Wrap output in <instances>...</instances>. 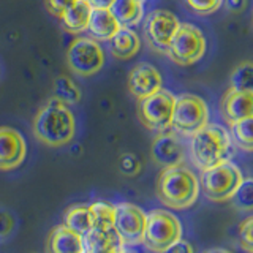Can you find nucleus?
I'll use <instances>...</instances> for the list:
<instances>
[{"instance_id": "37", "label": "nucleus", "mask_w": 253, "mask_h": 253, "mask_svg": "<svg viewBox=\"0 0 253 253\" xmlns=\"http://www.w3.org/2000/svg\"><path fill=\"white\" fill-rule=\"evenodd\" d=\"M116 253H134V252H131V250H125L124 247H119V250H117Z\"/></svg>"}, {"instance_id": "20", "label": "nucleus", "mask_w": 253, "mask_h": 253, "mask_svg": "<svg viewBox=\"0 0 253 253\" xmlns=\"http://www.w3.org/2000/svg\"><path fill=\"white\" fill-rule=\"evenodd\" d=\"M90 13L92 5L87 0H78L59 19L70 34H83V32L87 30V26H89Z\"/></svg>"}, {"instance_id": "17", "label": "nucleus", "mask_w": 253, "mask_h": 253, "mask_svg": "<svg viewBox=\"0 0 253 253\" xmlns=\"http://www.w3.org/2000/svg\"><path fill=\"white\" fill-rule=\"evenodd\" d=\"M121 22L117 21L111 8H92L89 26L87 32L97 42H109L119 30H121Z\"/></svg>"}, {"instance_id": "16", "label": "nucleus", "mask_w": 253, "mask_h": 253, "mask_svg": "<svg viewBox=\"0 0 253 253\" xmlns=\"http://www.w3.org/2000/svg\"><path fill=\"white\" fill-rule=\"evenodd\" d=\"M46 253H83V236L65 225H55L46 236Z\"/></svg>"}, {"instance_id": "10", "label": "nucleus", "mask_w": 253, "mask_h": 253, "mask_svg": "<svg viewBox=\"0 0 253 253\" xmlns=\"http://www.w3.org/2000/svg\"><path fill=\"white\" fill-rule=\"evenodd\" d=\"M146 228V213L138 206L131 203H119L114 213V226L121 245H138L142 244Z\"/></svg>"}, {"instance_id": "34", "label": "nucleus", "mask_w": 253, "mask_h": 253, "mask_svg": "<svg viewBox=\"0 0 253 253\" xmlns=\"http://www.w3.org/2000/svg\"><path fill=\"white\" fill-rule=\"evenodd\" d=\"M226 8L233 13H241L247 6V0H223Z\"/></svg>"}, {"instance_id": "4", "label": "nucleus", "mask_w": 253, "mask_h": 253, "mask_svg": "<svg viewBox=\"0 0 253 253\" xmlns=\"http://www.w3.org/2000/svg\"><path fill=\"white\" fill-rule=\"evenodd\" d=\"M242 179L244 176L239 166L226 160L203 171L200 188H203V193L208 200L213 203H225L231 200Z\"/></svg>"}, {"instance_id": "22", "label": "nucleus", "mask_w": 253, "mask_h": 253, "mask_svg": "<svg viewBox=\"0 0 253 253\" xmlns=\"http://www.w3.org/2000/svg\"><path fill=\"white\" fill-rule=\"evenodd\" d=\"M63 221H65L63 225L68 226L71 231H75L79 236H85L93 228L90 209H89V206H84V204L71 206L65 212Z\"/></svg>"}, {"instance_id": "13", "label": "nucleus", "mask_w": 253, "mask_h": 253, "mask_svg": "<svg viewBox=\"0 0 253 253\" xmlns=\"http://www.w3.org/2000/svg\"><path fill=\"white\" fill-rule=\"evenodd\" d=\"M150 157H152L154 163L162 168L184 163L185 149L177 138V133L168 130L158 133L150 146Z\"/></svg>"}, {"instance_id": "26", "label": "nucleus", "mask_w": 253, "mask_h": 253, "mask_svg": "<svg viewBox=\"0 0 253 253\" xmlns=\"http://www.w3.org/2000/svg\"><path fill=\"white\" fill-rule=\"evenodd\" d=\"M229 89L253 93V62H242L229 76Z\"/></svg>"}, {"instance_id": "11", "label": "nucleus", "mask_w": 253, "mask_h": 253, "mask_svg": "<svg viewBox=\"0 0 253 253\" xmlns=\"http://www.w3.org/2000/svg\"><path fill=\"white\" fill-rule=\"evenodd\" d=\"M180 26V21L176 14L168 10L150 11L144 19V35L150 47L158 52H166L172 37Z\"/></svg>"}, {"instance_id": "32", "label": "nucleus", "mask_w": 253, "mask_h": 253, "mask_svg": "<svg viewBox=\"0 0 253 253\" xmlns=\"http://www.w3.org/2000/svg\"><path fill=\"white\" fill-rule=\"evenodd\" d=\"M78 0H44L47 11L54 14L55 18H60V16L65 13L68 8H71Z\"/></svg>"}, {"instance_id": "29", "label": "nucleus", "mask_w": 253, "mask_h": 253, "mask_svg": "<svg viewBox=\"0 0 253 253\" xmlns=\"http://www.w3.org/2000/svg\"><path fill=\"white\" fill-rule=\"evenodd\" d=\"M239 241L245 252L253 253V217L245 218L239 225Z\"/></svg>"}, {"instance_id": "8", "label": "nucleus", "mask_w": 253, "mask_h": 253, "mask_svg": "<svg viewBox=\"0 0 253 253\" xmlns=\"http://www.w3.org/2000/svg\"><path fill=\"white\" fill-rule=\"evenodd\" d=\"M106 54L100 46V42L92 37H76L67 49L68 68L75 75L89 78L97 75L105 67Z\"/></svg>"}, {"instance_id": "33", "label": "nucleus", "mask_w": 253, "mask_h": 253, "mask_svg": "<svg viewBox=\"0 0 253 253\" xmlns=\"http://www.w3.org/2000/svg\"><path fill=\"white\" fill-rule=\"evenodd\" d=\"M163 253H195L192 244L187 242V241H182L179 239L177 242H174L172 245H169Z\"/></svg>"}, {"instance_id": "14", "label": "nucleus", "mask_w": 253, "mask_h": 253, "mask_svg": "<svg viewBox=\"0 0 253 253\" xmlns=\"http://www.w3.org/2000/svg\"><path fill=\"white\" fill-rule=\"evenodd\" d=\"M163 89V78L152 63L141 62L128 75V90L136 100H142Z\"/></svg>"}, {"instance_id": "2", "label": "nucleus", "mask_w": 253, "mask_h": 253, "mask_svg": "<svg viewBox=\"0 0 253 253\" xmlns=\"http://www.w3.org/2000/svg\"><path fill=\"white\" fill-rule=\"evenodd\" d=\"M200 180L185 165L163 168L157 177L155 193L166 208L184 211L192 208L200 196Z\"/></svg>"}, {"instance_id": "3", "label": "nucleus", "mask_w": 253, "mask_h": 253, "mask_svg": "<svg viewBox=\"0 0 253 253\" xmlns=\"http://www.w3.org/2000/svg\"><path fill=\"white\" fill-rule=\"evenodd\" d=\"M233 141L228 130L218 124H208L190 136V154L201 171L220 165L231 157Z\"/></svg>"}, {"instance_id": "31", "label": "nucleus", "mask_w": 253, "mask_h": 253, "mask_svg": "<svg viewBox=\"0 0 253 253\" xmlns=\"http://www.w3.org/2000/svg\"><path fill=\"white\" fill-rule=\"evenodd\" d=\"M141 169V163L136 158V155L133 154H124L121 157V171L126 176H134Z\"/></svg>"}, {"instance_id": "7", "label": "nucleus", "mask_w": 253, "mask_h": 253, "mask_svg": "<svg viewBox=\"0 0 253 253\" xmlns=\"http://www.w3.org/2000/svg\"><path fill=\"white\" fill-rule=\"evenodd\" d=\"M206 47H208V43H206V37L201 29H198L193 24L180 22L165 54L177 65L190 67L204 57Z\"/></svg>"}, {"instance_id": "25", "label": "nucleus", "mask_w": 253, "mask_h": 253, "mask_svg": "<svg viewBox=\"0 0 253 253\" xmlns=\"http://www.w3.org/2000/svg\"><path fill=\"white\" fill-rule=\"evenodd\" d=\"M229 136L241 150L253 152V117H247L239 122L231 124Z\"/></svg>"}, {"instance_id": "1", "label": "nucleus", "mask_w": 253, "mask_h": 253, "mask_svg": "<svg viewBox=\"0 0 253 253\" xmlns=\"http://www.w3.org/2000/svg\"><path fill=\"white\" fill-rule=\"evenodd\" d=\"M32 126L37 139L43 144L49 147H63L75 138L76 119L71 106L52 97L38 109Z\"/></svg>"}, {"instance_id": "15", "label": "nucleus", "mask_w": 253, "mask_h": 253, "mask_svg": "<svg viewBox=\"0 0 253 253\" xmlns=\"http://www.w3.org/2000/svg\"><path fill=\"white\" fill-rule=\"evenodd\" d=\"M220 113L229 125L242 119L253 117V93L228 89L220 103Z\"/></svg>"}, {"instance_id": "27", "label": "nucleus", "mask_w": 253, "mask_h": 253, "mask_svg": "<svg viewBox=\"0 0 253 253\" xmlns=\"http://www.w3.org/2000/svg\"><path fill=\"white\" fill-rule=\"evenodd\" d=\"M233 208L242 212L253 211V177L242 179L241 185L237 187L234 195L231 196Z\"/></svg>"}, {"instance_id": "9", "label": "nucleus", "mask_w": 253, "mask_h": 253, "mask_svg": "<svg viewBox=\"0 0 253 253\" xmlns=\"http://www.w3.org/2000/svg\"><path fill=\"white\" fill-rule=\"evenodd\" d=\"M138 101V116L146 128L157 133L171 128L174 105H176V95L172 92L160 89Z\"/></svg>"}, {"instance_id": "30", "label": "nucleus", "mask_w": 253, "mask_h": 253, "mask_svg": "<svg viewBox=\"0 0 253 253\" xmlns=\"http://www.w3.org/2000/svg\"><path fill=\"white\" fill-rule=\"evenodd\" d=\"M14 226L16 221L11 212H8L6 209H0V242L5 241L6 237H10Z\"/></svg>"}, {"instance_id": "5", "label": "nucleus", "mask_w": 253, "mask_h": 253, "mask_svg": "<svg viewBox=\"0 0 253 253\" xmlns=\"http://www.w3.org/2000/svg\"><path fill=\"white\" fill-rule=\"evenodd\" d=\"M182 236V225L176 215L165 209H154L146 215L142 244L152 253H163Z\"/></svg>"}, {"instance_id": "24", "label": "nucleus", "mask_w": 253, "mask_h": 253, "mask_svg": "<svg viewBox=\"0 0 253 253\" xmlns=\"http://www.w3.org/2000/svg\"><path fill=\"white\" fill-rule=\"evenodd\" d=\"M92 213L93 228L103 229V231H113L114 226V213L116 206L108 201H95L89 206Z\"/></svg>"}, {"instance_id": "19", "label": "nucleus", "mask_w": 253, "mask_h": 253, "mask_svg": "<svg viewBox=\"0 0 253 253\" xmlns=\"http://www.w3.org/2000/svg\"><path fill=\"white\" fill-rule=\"evenodd\" d=\"M119 239L114 231H103L92 228L83 236V253H116L119 250Z\"/></svg>"}, {"instance_id": "12", "label": "nucleus", "mask_w": 253, "mask_h": 253, "mask_svg": "<svg viewBox=\"0 0 253 253\" xmlns=\"http://www.w3.org/2000/svg\"><path fill=\"white\" fill-rule=\"evenodd\" d=\"M27 155L26 139L16 128L0 126V171H13L24 163Z\"/></svg>"}, {"instance_id": "35", "label": "nucleus", "mask_w": 253, "mask_h": 253, "mask_svg": "<svg viewBox=\"0 0 253 253\" xmlns=\"http://www.w3.org/2000/svg\"><path fill=\"white\" fill-rule=\"evenodd\" d=\"M92 8H111L114 5L116 0H87Z\"/></svg>"}, {"instance_id": "6", "label": "nucleus", "mask_w": 253, "mask_h": 253, "mask_svg": "<svg viewBox=\"0 0 253 253\" xmlns=\"http://www.w3.org/2000/svg\"><path fill=\"white\" fill-rule=\"evenodd\" d=\"M209 124V108L195 93H180L176 97L171 128L174 133L190 138Z\"/></svg>"}, {"instance_id": "18", "label": "nucleus", "mask_w": 253, "mask_h": 253, "mask_svg": "<svg viewBox=\"0 0 253 253\" xmlns=\"http://www.w3.org/2000/svg\"><path fill=\"white\" fill-rule=\"evenodd\" d=\"M109 49L116 59L128 60L139 52L141 40L130 27H121V30L109 40Z\"/></svg>"}, {"instance_id": "39", "label": "nucleus", "mask_w": 253, "mask_h": 253, "mask_svg": "<svg viewBox=\"0 0 253 253\" xmlns=\"http://www.w3.org/2000/svg\"><path fill=\"white\" fill-rule=\"evenodd\" d=\"M142 2H146V0H142Z\"/></svg>"}, {"instance_id": "36", "label": "nucleus", "mask_w": 253, "mask_h": 253, "mask_svg": "<svg viewBox=\"0 0 253 253\" xmlns=\"http://www.w3.org/2000/svg\"><path fill=\"white\" fill-rule=\"evenodd\" d=\"M204 253H231L229 250H225V249H211L208 252H204Z\"/></svg>"}, {"instance_id": "28", "label": "nucleus", "mask_w": 253, "mask_h": 253, "mask_svg": "<svg viewBox=\"0 0 253 253\" xmlns=\"http://www.w3.org/2000/svg\"><path fill=\"white\" fill-rule=\"evenodd\" d=\"M190 10L195 11L196 14H212L215 13L218 8L223 3V0H185Z\"/></svg>"}, {"instance_id": "21", "label": "nucleus", "mask_w": 253, "mask_h": 253, "mask_svg": "<svg viewBox=\"0 0 253 253\" xmlns=\"http://www.w3.org/2000/svg\"><path fill=\"white\" fill-rule=\"evenodd\" d=\"M122 27H134L144 19V2L142 0H116L111 6Z\"/></svg>"}, {"instance_id": "23", "label": "nucleus", "mask_w": 253, "mask_h": 253, "mask_svg": "<svg viewBox=\"0 0 253 253\" xmlns=\"http://www.w3.org/2000/svg\"><path fill=\"white\" fill-rule=\"evenodd\" d=\"M52 97L62 103H65L68 106H73L76 103L81 101V89L71 81L68 76H59L54 81V89H52Z\"/></svg>"}, {"instance_id": "38", "label": "nucleus", "mask_w": 253, "mask_h": 253, "mask_svg": "<svg viewBox=\"0 0 253 253\" xmlns=\"http://www.w3.org/2000/svg\"><path fill=\"white\" fill-rule=\"evenodd\" d=\"M252 24H253V13H252Z\"/></svg>"}]
</instances>
